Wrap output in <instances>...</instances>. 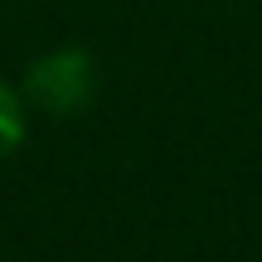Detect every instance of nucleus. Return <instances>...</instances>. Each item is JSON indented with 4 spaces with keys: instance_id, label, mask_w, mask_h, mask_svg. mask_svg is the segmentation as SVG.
<instances>
[{
    "instance_id": "2",
    "label": "nucleus",
    "mask_w": 262,
    "mask_h": 262,
    "mask_svg": "<svg viewBox=\"0 0 262 262\" xmlns=\"http://www.w3.org/2000/svg\"><path fill=\"white\" fill-rule=\"evenodd\" d=\"M25 97H19V88H10V83H0V160L5 156H15L19 150V141H25Z\"/></svg>"
},
{
    "instance_id": "1",
    "label": "nucleus",
    "mask_w": 262,
    "mask_h": 262,
    "mask_svg": "<svg viewBox=\"0 0 262 262\" xmlns=\"http://www.w3.org/2000/svg\"><path fill=\"white\" fill-rule=\"evenodd\" d=\"M19 97L25 107H39L49 117H73L83 112L88 102L97 97V68H93V54L78 44H63V49H49L29 63L25 83H19Z\"/></svg>"
}]
</instances>
